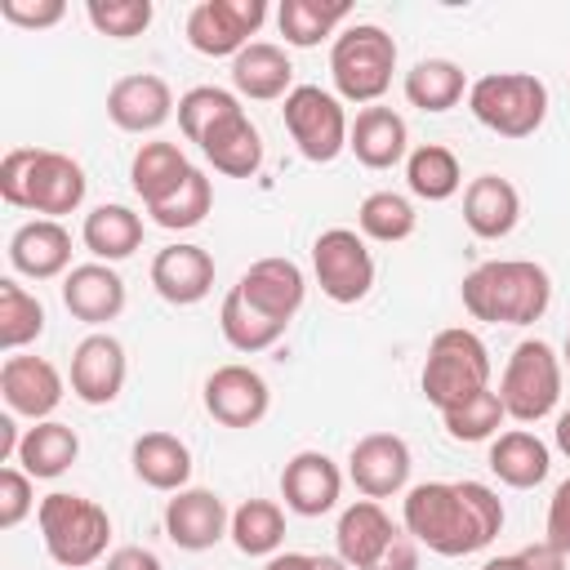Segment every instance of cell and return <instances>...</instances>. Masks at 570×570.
Listing matches in <instances>:
<instances>
[{"label": "cell", "mask_w": 570, "mask_h": 570, "mask_svg": "<svg viewBox=\"0 0 570 570\" xmlns=\"http://www.w3.org/2000/svg\"><path fill=\"white\" fill-rule=\"evenodd\" d=\"M405 534L436 557H472L503 530V499L485 481H423L401 503Z\"/></svg>", "instance_id": "obj_1"}, {"label": "cell", "mask_w": 570, "mask_h": 570, "mask_svg": "<svg viewBox=\"0 0 570 570\" xmlns=\"http://www.w3.org/2000/svg\"><path fill=\"white\" fill-rule=\"evenodd\" d=\"M463 312L485 325H534L552 303V276L530 258H490L459 285Z\"/></svg>", "instance_id": "obj_2"}, {"label": "cell", "mask_w": 570, "mask_h": 570, "mask_svg": "<svg viewBox=\"0 0 570 570\" xmlns=\"http://www.w3.org/2000/svg\"><path fill=\"white\" fill-rule=\"evenodd\" d=\"M85 169L67 151L49 147H13L0 160V200L13 209H31L40 218H62L85 200Z\"/></svg>", "instance_id": "obj_3"}, {"label": "cell", "mask_w": 570, "mask_h": 570, "mask_svg": "<svg viewBox=\"0 0 570 570\" xmlns=\"http://www.w3.org/2000/svg\"><path fill=\"white\" fill-rule=\"evenodd\" d=\"M490 374H494V361H490V347L481 343V334H472L463 325H450V330L432 334L419 387H423V401L445 414V410L463 405L468 396L485 392Z\"/></svg>", "instance_id": "obj_4"}, {"label": "cell", "mask_w": 570, "mask_h": 570, "mask_svg": "<svg viewBox=\"0 0 570 570\" xmlns=\"http://www.w3.org/2000/svg\"><path fill=\"white\" fill-rule=\"evenodd\" d=\"M396 71V40L379 22H352L330 45V80L343 102L374 107Z\"/></svg>", "instance_id": "obj_5"}, {"label": "cell", "mask_w": 570, "mask_h": 570, "mask_svg": "<svg viewBox=\"0 0 570 570\" xmlns=\"http://www.w3.org/2000/svg\"><path fill=\"white\" fill-rule=\"evenodd\" d=\"M36 525H40L45 552L58 566H67V570L94 566L107 552V539H111L107 508L94 503V499H85V494H67V490H53V494L40 499Z\"/></svg>", "instance_id": "obj_6"}, {"label": "cell", "mask_w": 570, "mask_h": 570, "mask_svg": "<svg viewBox=\"0 0 570 570\" xmlns=\"http://www.w3.org/2000/svg\"><path fill=\"white\" fill-rule=\"evenodd\" d=\"M468 111L499 138H530L548 120V85L534 71H490L468 85Z\"/></svg>", "instance_id": "obj_7"}, {"label": "cell", "mask_w": 570, "mask_h": 570, "mask_svg": "<svg viewBox=\"0 0 570 570\" xmlns=\"http://www.w3.org/2000/svg\"><path fill=\"white\" fill-rule=\"evenodd\" d=\"M561 356L543 338H521L499 374V401L508 419L517 423H539L557 410L561 401Z\"/></svg>", "instance_id": "obj_8"}, {"label": "cell", "mask_w": 570, "mask_h": 570, "mask_svg": "<svg viewBox=\"0 0 570 570\" xmlns=\"http://www.w3.org/2000/svg\"><path fill=\"white\" fill-rule=\"evenodd\" d=\"M281 116H285V129H289V138H294V147H298L303 160L330 165V160H338L347 151L352 120H347L338 94H330L321 85H294L285 94Z\"/></svg>", "instance_id": "obj_9"}, {"label": "cell", "mask_w": 570, "mask_h": 570, "mask_svg": "<svg viewBox=\"0 0 570 570\" xmlns=\"http://www.w3.org/2000/svg\"><path fill=\"white\" fill-rule=\"evenodd\" d=\"M312 272L321 294L338 307H352L374 289V254L352 227H325L312 240Z\"/></svg>", "instance_id": "obj_10"}, {"label": "cell", "mask_w": 570, "mask_h": 570, "mask_svg": "<svg viewBox=\"0 0 570 570\" xmlns=\"http://www.w3.org/2000/svg\"><path fill=\"white\" fill-rule=\"evenodd\" d=\"M267 22V0H200L187 13V45L205 58H236Z\"/></svg>", "instance_id": "obj_11"}, {"label": "cell", "mask_w": 570, "mask_h": 570, "mask_svg": "<svg viewBox=\"0 0 570 570\" xmlns=\"http://www.w3.org/2000/svg\"><path fill=\"white\" fill-rule=\"evenodd\" d=\"M62 392H67V383H62V374H58L53 361L22 356V352L4 356V365H0V396H4L9 414L31 419V423H45L62 405Z\"/></svg>", "instance_id": "obj_12"}, {"label": "cell", "mask_w": 570, "mask_h": 570, "mask_svg": "<svg viewBox=\"0 0 570 570\" xmlns=\"http://www.w3.org/2000/svg\"><path fill=\"white\" fill-rule=\"evenodd\" d=\"M205 410L223 428H258L272 410V387L249 365H218L205 379Z\"/></svg>", "instance_id": "obj_13"}, {"label": "cell", "mask_w": 570, "mask_h": 570, "mask_svg": "<svg viewBox=\"0 0 570 570\" xmlns=\"http://www.w3.org/2000/svg\"><path fill=\"white\" fill-rule=\"evenodd\" d=\"M125 374H129V361H125V347L116 334L94 330L76 343V352H71V396L76 401L111 405L125 387Z\"/></svg>", "instance_id": "obj_14"}, {"label": "cell", "mask_w": 570, "mask_h": 570, "mask_svg": "<svg viewBox=\"0 0 570 570\" xmlns=\"http://www.w3.org/2000/svg\"><path fill=\"white\" fill-rule=\"evenodd\" d=\"M410 468H414L410 445L396 432H370L347 454V476H352V485L365 499H392V494H401L405 481H410Z\"/></svg>", "instance_id": "obj_15"}, {"label": "cell", "mask_w": 570, "mask_h": 570, "mask_svg": "<svg viewBox=\"0 0 570 570\" xmlns=\"http://www.w3.org/2000/svg\"><path fill=\"white\" fill-rule=\"evenodd\" d=\"M174 111H178L174 89H169V80L156 76V71L120 76V80L107 89V116H111V125L125 129V134H156Z\"/></svg>", "instance_id": "obj_16"}, {"label": "cell", "mask_w": 570, "mask_h": 570, "mask_svg": "<svg viewBox=\"0 0 570 570\" xmlns=\"http://www.w3.org/2000/svg\"><path fill=\"white\" fill-rule=\"evenodd\" d=\"M227 530H232V512L214 490L187 485L165 503V534L183 552H205L218 539H227Z\"/></svg>", "instance_id": "obj_17"}, {"label": "cell", "mask_w": 570, "mask_h": 570, "mask_svg": "<svg viewBox=\"0 0 570 570\" xmlns=\"http://www.w3.org/2000/svg\"><path fill=\"white\" fill-rule=\"evenodd\" d=\"M236 289H240V294H245L263 316H272V321L289 325V321L298 316L303 298H307V276H303V267H298L294 258L272 254V258L249 263V267L240 272Z\"/></svg>", "instance_id": "obj_18"}, {"label": "cell", "mask_w": 570, "mask_h": 570, "mask_svg": "<svg viewBox=\"0 0 570 570\" xmlns=\"http://www.w3.org/2000/svg\"><path fill=\"white\" fill-rule=\"evenodd\" d=\"M343 494V472L325 450H298L281 468V499L294 517H325Z\"/></svg>", "instance_id": "obj_19"}, {"label": "cell", "mask_w": 570, "mask_h": 570, "mask_svg": "<svg viewBox=\"0 0 570 570\" xmlns=\"http://www.w3.org/2000/svg\"><path fill=\"white\" fill-rule=\"evenodd\" d=\"M9 267L31 281H53L71 272V232L58 218H31L9 236Z\"/></svg>", "instance_id": "obj_20"}, {"label": "cell", "mask_w": 570, "mask_h": 570, "mask_svg": "<svg viewBox=\"0 0 570 570\" xmlns=\"http://www.w3.org/2000/svg\"><path fill=\"white\" fill-rule=\"evenodd\" d=\"M151 285L174 307L200 303L214 289V258H209V249L187 245V240L156 249V258H151Z\"/></svg>", "instance_id": "obj_21"}, {"label": "cell", "mask_w": 570, "mask_h": 570, "mask_svg": "<svg viewBox=\"0 0 570 570\" xmlns=\"http://www.w3.org/2000/svg\"><path fill=\"white\" fill-rule=\"evenodd\" d=\"M125 281L111 263H80L62 276V307L85 325H107L125 312Z\"/></svg>", "instance_id": "obj_22"}, {"label": "cell", "mask_w": 570, "mask_h": 570, "mask_svg": "<svg viewBox=\"0 0 570 570\" xmlns=\"http://www.w3.org/2000/svg\"><path fill=\"white\" fill-rule=\"evenodd\" d=\"M347 151L365 165V169H392L410 156V129L405 116L392 107H361L352 129H347Z\"/></svg>", "instance_id": "obj_23"}, {"label": "cell", "mask_w": 570, "mask_h": 570, "mask_svg": "<svg viewBox=\"0 0 570 570\" xmlns=\"http://www.w3.org/2000/svg\"><path fill=\"white\" fill-rule=\"evenodd\" d=\"M463 223L481 240H503L521 223V191L499 174H476L463 187Z\"/></svg>", "instance_id": "obj_24"}, {"label": "cell", "mask_w": 570, "mask_h": 570, "mask_svg": "<svg viewBox=\"0 0 570 570\" xmlns=\"http://www.w3.org/2000/svg\"><path fill=\"white\" fill-rule=\"evenodd\" d=\"M232 89L236 98H254V102H276L294 89V62L281 45L272 40H254L232 58Z\"/></svg>", "instance_id": "obj_25"}, {"label": "cell", "mask_w": 570, "mask_h": 570, "mask_svg": "<svg viewBox=\"0 0 570 570\" xmlns=\"http://www.w3.org/2000/svg\"><path fill=\"white\" fill-rule=\"evenodd\" d=\"M200 151L205 160L227 174V178H254L263 169V134L254 129V120L240 111H232L227 120H218L205 138H200Z\"/></svg>", "instance_id": "obj_26"}, {"label": "cell", "mask_w": 570, "mask_h": 570, "mask_svg": "<svg viewBox=\"0 0 570 570\" xmlns=\"http://www.w3.org/2000/svg\"><path fill=\"white\" fill-rule=\"evenodd\" d=\"M129 463H134V476L160 494H178L187 490V476H191V450L183 436L174 432H142L134 445H129Z\"/></svg>", "instance_id": "obj_27"}, {"label": "cell", "mask_w": 570, "mask_h": 570, "mask_svg": "<svg viewBox=\"0 0 570 570\" xmlns=\"http://www.w3.org/2000/svg\"><path fill=\"white\" fill-rule=\"evenodd\" d=\"M187 174H191V160L183 156L178 142H165V138L142 142V147L134 151V160H129V187H134V196H138L147 209L160 205V200H169V196L183 187Z\"/></svg>", "instance_id": "obj_28"}, {"label": "cell", "mask_w": 570, "mask_h": 570, "mask_svg": "<svg viewBox=\"0 0 570 570\" xmlns=\"http://www.w3.org/2000/svg\"><path fill=\"white\" fill-rule=\"evenodd\" d=\"M392 534H396V525H392V517L383 512V503H379V499H356V503L343 508L338 530H334V543H338V557H343L352 570H365V566L392 543Z\"/></svg>", "instance_id": "obj_29"}, {"label": "cell", "mask_w": 570, "mask_h": 570, "mask_svg": "<svg viewBox=\"0 0 570 570\" xmlns=\"http://www.w3.org/2000/svg\"><path fill=\"white\" fill-rule=\"evenodd\" d=\"M548 468H552V450L530 428H512L490 441V472L512 490H534L548 476Z\"/></svg>", "instance_id": "obj_30"}, {"label": "cell", "mask_w": 570, "mask_h": 570, "mask_svg": "<svg viewBox=\"0 0 570 570\" xmlns=\"http://www.w3.org/2000/svg\"><path fill=\"white\" fill-rule=\"evenodd\" d=\"M80 459V436L58 423V419H45V423H31L22 432V445H18V468L36 481H53L62 476L71 463Z\"/></svg>", "instance_id": "obj_31"}, {"label": "cell", "mask_w": 570, "mask_h": 570, "mask_svg": "<svg viewBox=\"0 0 570 570\" xmlns=\"http://www.w3.org/2000/svg\"><path fill=\"white\" fill-rule=\"evenodd\" d=\"M80 240L94 263H120L142 245V214H134L129 205H98L85 214Z\"/></svg>", "instance_id": "obj_32"}, {"label": "cell", "mask_w": 570, "mask_h": 570, "mask_svg": "<svg viewBox=\"0 0 570 570\" xmlns=\"http://www.w3.org/2000/svg\"><path fill=\"white\" fill-rule=\"evenodd\" d=\"M463 94H468V76H463V67L450 62V58H419V62L405 71V102L419 107V111L441 116V111L459 107Z\"/></svg>", "instance_id": "obj_33"}, {"label": "cell", "mask_w": 570, "mask_h": 570, "mask_svg": "<svg viewBox=\"0 0 570 570\" xmlns=\"http://www.w3.org/2000/svg\"><path fill=\"white\" fill-rule=\"evenodd\" d=\"M347 13H352V4H343V0H281L276 27L289 49H312L325 36H334L347 22Z\"/></svg>", "instance_id": "obj_34"}, {"label": "cell", "mask_w": 570, "mask_h": 570, "mask_svg": "<svg viewBox=\"0 0 570 570\" xmlns=\"http://www.w3.org/2000/svg\"><path fill=\"white\" fill-rule=\"evenodd\" d=\"M405 183H410V191L419 196V200H450V196H459V187H463V165H459V156L450 151V147H441V142H423V147H414L410 156H405Z\"/></svg>", "instance_id": "obj_35"}, {"label": "cell", "mask_w": 570, "mask_h": 570, "mask_svg": "<svg viewBox=\"0 0 570 570\" xmlns=\"http://www.w3.org/2000/svg\"><path fill=\"white\" fill-rule=\"evenodd\" d=\"M218 330H223V338L236 347V352H267L281 334H285V325L281 321H272V316H263L236 285L223 294V307H218Z\"/></svg>", "instance_id": "obj_36"}, {"label": "cell", "mask_w": 570, "mask_h": 570, "mask_svg": "<svg viewBox=\"0 0 570 570\" xmlns=\"http://www.w3.org/2000/svg\"><path fill=\"white\" fill-rule=\"evenodd\" d=\"M232 543L245 557H276L285 543V512L276 499H245L232 512Z\"/></svg>", "instance_id": "obj_37"}, {"label": "cell", "mask_w": 570, "mask_h": 570, "mask_svg": "<svg viewBox=\"0 0 570 570\" xmlns=\"http://www.w3.org/2000/svg\"><path fill=\"white\" fill-rule=\"evenodd\" d=\"M356 227L365 240H379V245H396V240H410L414 227H419V214L410 205V196L401 191H370L356 209Z\"/></svg>", "instance_id": "obj_38"}, {"label": "cell", "mask_w": 570, "mask_h": 570, "mask_svg": "<svg viewBox=\"0 0 570 570\" xmlns=\"http://www.w3.org/2000/svg\"><path fill=\"white\" fill-rule=\"evenodd\" d=\"M40 334H45V303L31 289H22L13 276H4L0 281V347L13 356Z\"/></svg>", "instance_id": "obj_39"}, {"label": "cell", "mask_w": 570, "mask_h": 570, "mask_svg": "<svg viewBox=\"0 0 570 570\" xmlns=\"http://www.w3.org/2000/svg\"><path fill=\"white\" fill-rule=\"evenodd\" d=\"M214 209V183H209V174L205 169H196L191 165V174L183 178V187L169 196V200H160V205H151L147 214H151V223L156 227H165V232H191V227H200L205 223V214Z\"/></svg>", "instance_id": "obj_40"}, {"label": "cell", "mask_w": 570, "mask_h": 570, "mask_svg": "<svg viewBox=\"0 0 570 570\" xmlns=\"http://www.w3.org/2000/svg\"><path fill=\"white\" fill-rule=\"evenodd\" d=\"M232 111H240V98H236L232 89L196 85V89H187V94L178 98V129H183V138H187V142H196V147H200V138H205L218 120H227Z\"/></svg>", "instance_id": "obj_41"}, {"label": "cell", "mask_w": 570, "mask_h": 570, "mask_svg": "<svg viewBox=\"0 0 570 570\" xmlns=\"http://www.w3.org/2000/svg\"><path fill=\"white\" fill-rule=\"evenodd\" d=\"M503 419H508V410H503V401H499L494 387H485V392H476L463 405H454V410L441 414L450 441H468V445L472 441H494L499 428H503Z\"/></svg>", "instance_id": "obj_42"}, {"label": "cell", "mask_w": 570, "mask_h": 570, "mask_svg": "<svg viewBox=\"0 0 570 570\" xmlns=\"http://www.w3.org/2000/svg\"><path fill=\"white\" fill-rule=\"evenodd\" d=\"M85 18L98 36H111V40H134L151 27L156 9L151 0H89L85 4Z\"/></svg>", "instance_id": "obj_43"}, {"label": "cell", "mask_w": 570, "mask_h": 570, "mask_svg": "<svg viewBox=\"0 0 570 570\" xmlns=\"http://www.w3.org/2000/svg\"><path fill=\"white\" fill-rule=\"evenodd\" d=\"M36 476H27L22 468H0V530H13L22 525L40 503H36Z\"/></svg>", "instance_id": "obj_44"}, {"label": "cell", "mask_w": 570, "mask_h": 570, "mask_svg": "<svg viewBox=\"0 0 570 570\" xmlns=\"http://www.w3.org/2000/svg\"><path fill=\"white\" fill-rule=\"evenodd\" d=\"M67 13L62 0H0V18L22 27V31H45V27H58Z\"/></svg>", "instance_id": "obj_45"}, {"label": "cell", "mask_w": 570, "mask_h": 570, "mask_svg": "<svg viewBox=\"0 0 570 570\" xmlns=\"http://www.w3.org/2000/svg\"><path fill=\"white\" fill-rule=\"evenodd\" d=\"M543 539H548L557 552H566V557H570V476H566V481L552 490V499H548Z\"/></svg>", "instance_id": "obj_46"}, {"label": "cell", "mask_w": 570, "mask_h": 570, "mask_svg": "<svg viewBox=\"0 0 570 570\" xmlns=\"http://www.w3.org/2000/svg\"><path fill=\"white\" fill-rule=\"evenodd\" d=\"M365 570H419V539L405 534V530H396L392 543H387Z\"/></svg>", "instance_id": "obj_47"}, {"label": "cell", "mask_w": 570, "mask_h": 570, "mask_svg": "<svg viewBox=\"0 0 570 570\" xmlns=\"http://www.w3.org/2000/svg\"><path fill=\"white\" fill-rule=\"evenodd\" d=\"M107 570H165V566H160V557H156L151 548L125 543V548H116V552L107 557Z\"/></svg>", "instance_id": "obj_48"}, {"label": "cell", "mask_w": 570, "mask_h": 570, "mask_svg": "<svg viewBox=\"0 0 570 570\" xmlns=\"http://www.w3.org/2000/svg\"><path fill=\"white\" fill-rule=\"evenodd\" d=\"M521 566L525 570H566V552H557L548 539H539V543L521 548Z\"/></svg>", "instance_id": "obj_49"}, {"label": "cell", "mask_w": 570, "mask_h": 570, "mask_svg": "<svg viewBox=\"0 0 570 570\" xmlns=\"http://www.w3.org/2000/svg\"><path fill=\"white\" fill-rule=\"evenodd\" d=\"M18 445H22V436H18V414H0V463L18 459Z\"/></svg>", "instance_id": "obj_50"}, {"label": "cell", "mask_w": 570, "mask_h": 570, "mask_svg": "<svg viewBox=\"0 0 570 570\" xmlns=\"http://www.w3.org/2000/svg\"><path fill=\"white\" fill-rule=\"evenodd\" d=\"M263 570H316V557L312 552H276V557H267Z\"/></svg>", "instance_id": "obj_51"}, {"label": "cell", "mask_w": 570, "mask_h": 570, "mask_svg": "<svg viewBox=\"0 0 570 570\" xmlns=\"http://www.w3.org/2000/svg\"><path fill=\"white\" fill-rule=\"evenodd\" d=\"M552 441H557V450L570 459V410L557 414V423H552Z\"/></svg>", "instance_id": "obj_52"}, {"label": "cell", "mask_w": 570, "mask_h": 570, "mask_svg": "<svg viewBox=\"0 0 570 570\" xmlns=\"http://www.w3.org/2000/svg\"><path fill=\"white\" fill-rule=\"evenodd\" d=\"M481 570H525V566H521V552H508V557H490Z\"/></svg>", "instance_id": "obj_53"}, {"label": "cell", "mask_w": 570, "mask_h": 570, "mask_svg": "<svg viewBox=\"0 0 570 570\" xmlns=\"http://www.w3.org/2000/svg\"><path fill=\"white\" fill-rule=\"evenodd\" d=\"M316 570H352V566H347L338 552H334V557H325V552H321V557H316Z\"/></svg>", "instance_id": "obj_54"}, {"label": "cell", "mask_w": 570, "mask_h": 570, "mask_svg": "<svg viewBox=\"0 0 570 570\" xmlns=\"http://www.w3.org/2000/svg\"><path fill=\"white\" fill-rule=\"evenodd\" d=\"M561 365L570 370V334H566V347H561Z\"/></svg>", "instance_id": "obj_55"}]
</instances>
